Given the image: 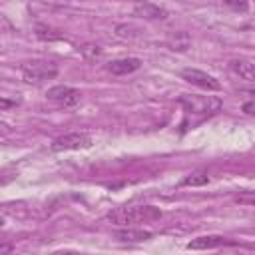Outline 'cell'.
Masks as SVG:
<instances>
[{
  "mask_svg": "<svg viewBox=\"0 0 255 255\" xmlns=\"http://www.w3.org/2000/svg\"><path fill=\"white\" fill-rule=\"evenodd\" d=\"M161 215V211L153 205H124V207H116L108 213V219L114 225H122V227H129L133 223H145V221H153Z\"/></svg>",
  "mask_w": 255,
  "mask_h": 255,
  "instance_id": "6da1fadb",
  "label": "cell"
},
{
  "mask_svg": "<svg viewBox=\"0 0 255 255\" xmlns=\"http://www.w3.org/2000/svg\"><path fill=\"white\" fill-rule=\"evenodd\" d=\"M179 104L183 106V110L191 116H199V118H209L215 116L221 110V100L215 96H195V94H183L179 98Z\"/></svg>",
  "mask_w": 255,
  "mask_h": 255,
  "instance_id": "7a4b0ae2",
  "label": "cell"
},
{
  "mask_svg": "<svg viewBox=\"0 0 255 255\" xmlns=\"http://www.w3.org/2000/svg\"><path fill=\"white\" fill-rule=\"evenodd\" d=\"M58 76V66L48 60H32L22 64V78L28 84H42Z\"/></svg>",
  "mask_w": 255,
  "mask_h": 255,
  "instance_id": "3957f363",
  "label": "cell"
},
{
  "mask_svg": "<svg viewBox=\"0 0 255 255\" xmlns=\"http://www.w3.org/2000/svg\"><path fill=\"white\" fill-rule=\"evenodd\" d=\"M46 98L62 108H74L80 104L82 94H80V90H76L72 86H54L46 92Z\"/></svg>",
  "mask_w": 255,
  "mask_h": 255,
  "instance_id": "277c9868",
  "label": "cell"
},
{
  "mask_svg": "<svg viewBox=\"0 0 255 255\" xmlns=\"http://www.w3.org/2000/svg\"><path fill=\"white\" fill-rule=\"evenodd\" d=\"M181 78H183L185 82L197 86V88L207 90V92H217V90H221V84H219L217 78H213L211 74L201 72V70H197V68H185V70L181 72Z\"/></svg>",
  "mask_w": 255,
  "mask_h": 255,
  "instance_id": "5b68a950",
  "label": "cell"
},
{
  "mask_svg": "<svg viewBox=\"0 0 255 255\" xmlns=\"http://www.w3.org/2000/svg\"><path fill=\"white\" fill-rule=\"evenodd\" d=\"M92 145V137L88 133H80V131H72L66 135H60L52 141V151H66V149H80V147H90Z\"/></svg>",
  "mask_w": 255,
  "mask_h": 255,
  "instance_id": "8992f818",
  "label": "cell"
},
{
  "mask_svg": "<svg viewBox=\"0 0 255 255\" xmlns=\"http://www.w3.org/2000/svg\"><path fill=\"white\" fill-rule=\"evenodd\" d=\"M225 245H235V241L227 239L223 235H201V237L191 239L187 243V249L201 251V249H217V247H225Z\"/></svg>",
  "mask_w": 255,
  "mask_h": 255,
  "instance_id": "52a82bcc",
  "label": "cell"
},
{
  "mask_svg": "<svg viewBox=\"0 0 255 255\" xmlns=\"http://www.w3.org/2000/svg\"><path fill=\"white\" fill-rule=\"evenodd\" d=\"M139 68H141L139 58H120V60H114L108 64V72L114 76H126V74H131Z\"/></svg>",
  "mask_w": 255,
  "mask_h": 255,
  "instance_id": "ba28073f",
  "label": "cell"
},
{
  "mask_svg": "<svg viewBox=\"0 0 255 255\" xmlns=\"http://www.w3.org/2000/svg\"><path fill=\"white\" fill-rule=\"evenodd\" d=\"M229 70L239 76L245 82H255V64L247 62V60H231L229 62Z\"/></svg>",
  "mask_w": 255,
  "mask_h": 255,
  "instance_id": "9c48e42d",
  "label": "cell"
},
{
  "mask_svg": "<svg viewBox=\"0 0 255 255\" xmlns=\"http://www.w3.org/2000/svg\"><path fill=\"white\" fill-rule=\"evenodd\" d=\"M116 239L118 241H124V243H139V241H147L151 239V233L149 231H143V229H120L116 231Z\"/></svg>",
  "mask_w": 255,
  "mask_h": 255,
  "instance_id": "30bf717a",
  "label": "cell"
},
{
  "mask_svg": "<svg viewBox=\"0 0 255 255\" xmlns=\"http://www.w3.org/2000/svg\"><path fill=\"white\" fill-rule=\"evenodd\" d=\"M133 14H135V16H139V18H147V20H163V18L167 16V12H165L163 8L153 6V4H147V2H143V4L135 6Z\"/></svg>",
  "mask_w": 255,
  "mask_h": 255,
  "instance_id": "8fae6325",
  "label": "cell"
},
{
  "mask_svg": "<svg viewBox=\"0 0 255 255\" xmlns=\"http://www.w3.org/2000/svg\"><path fill=\"white\" fill-rule=\"evenodd\" d=\"M209 183V175L205 171H193L189 173L187 177L181 179V185H191V187H199V185H205Z\"/></svg>",
  "mask_w": 255,
  "mask_h": 255,
  "instance_id": "7c38bea8",
  "label": "cell"
},
{
  "mask_svg": "<svg viewBox=\"0 0 255 255\" xmlns=\"http://www.w3.org/2000/svg\"><path fill=\"white\" fill-rule=\"evenodd\" d=\"M167 44H169L171 50H179L181 52V50H185L189 46V36L185 32H175L173 36H169Z\"/></svg>",
  "mask_w": 255,
  "mask_h": 255,
  "instance_id": "4fadbf2b",
  "label": "cell"
},
{
  "mask_svg": "<svg viewBox=\"0 0 255 255\" xmlns=\"http://www.w3.org/2000/svg\"><path fill=\"white\" fill-rule=\"evenodd\" d=\"M36 36H38L40 40H58V38H62V34H58L54 28L44 26V24L36 26Z\"/></svg>",
  "mask_w": 255,
  "mask_h": 255,
  "instance_id": "5bb4252c",
  "label": "cell"
},
{
  "mask_svg": "<svg viewBox=\"0 0 255 255\" xmlns=\"http://www.w3.org/2000/svg\"><path fill=\"white\" fill-rule=\"evenodd\" d=\"M80 52H82V56L88 58V60H94V58H98V56L102 54L100 46H96V44H86V46L80 48Z\"/></svg>",
  "mask_w": 255,
  "mask_h": 255,
  "instance_id": "9a60e30c",
  "label": "cell"
},
{
  "mask_svg": "<svg viewBox=\"0 0 255 255\" xmlns=\"http://www.w3.org/2000/svg\"><path fill=\"white\" fill-rule=\"evenodd\" d=\"M223 4L229 6L235 12H247V8H249V2L247 0H223Z\"/></svg>",
  "mask_w": 255,
  "mask_h": 255,
  "instance_id": "2e32d148",
  "label": "cell"
},
{
  "mask_svg": "<svg viewBox=\"0 0 255 255\" xmlns=\"http://www.w3.org/2000/svg\"><path fill=\"white\" fill-rule=\"evenodd\" d=\"M235 201L243 205H255V191H241L235 195Z\"/></svg>",
  "mask_w": 255,
  "mask_h": 255,
  "instance_id": "e0dca14e",
  "label": "cell"
},
{
  "mask_svg": "<svg viewBox=\"0 0 255 255\" xmlns=\"http://www.w3.org/2000/svg\"><path fill=\"white\" fill-rule=\"evenodd\" d=\"M20 102H22L20 98H16V100H8V98H2V100H0V108H2V110H8L10 106H18Z\"/></svg>",
  "mask_w": 255,
  "mask_h": 255,
  "instance_id": "ac0fdd59",
  "label": "cell"
},
{
  "mask_svg": "<svg viewBox=\"0 0 255 255\" xmlns=\"http://www.w3.org/2000/svg\"><path fill=\"white\" fill-rule=\"evenodd\" d=\"M243 112L249 114V116H255V100H249L243 104Z\"/></svg>",
  "mask_w": 255,
  "mask_h": 255,
  "instance_id": "d6986e66",
  "label": "cell"
},
{
  "mask_svg": "<svg viewBox=\"0 0 255 255\" xmlns=\"http://www.w3.org/2000/svg\"><path fill=\"white\" fill-rule=\"evenodd\" d=\"M137 2H145V0H137Z\"/></svg>",
  "mask_w": 255,
  "mask_h": 255,
  "instance_id": "ffe728a7",
  "label": "cell"
}]
</instances>
